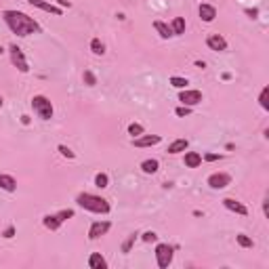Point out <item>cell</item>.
Segmentation results:
<instances>
[{"instance_id":"1","label":"cell","mask_w":269,"mask_h":269,"mask_svg":"<svg viewBox=\"0 0 269 269\" xmlns=\"http://www.w3.org/2000/svg\"><path fill=\"white\" fill-rule=\"evenodd\" d=\"M4 21H7V26L11 28V32L17 34V36H30V34H36L40 32V26L38 21L34 19V17H30L26 13H21V11H4L2 13Z\"/></svg>"},{"instance_id":"2","label":"cell","mask_w":269,"mask_h":269,"mask_svg":"<svg viewBox=\"0 0 269 269\" xmlns=\"http://www.w3.org/2000/svg\"><path fill=\"white\" fill-rule=\"evenodd\" d=\"M78 206L84 210H89V212H97V215H107L109 210H112V206H109V202L105 198H101V195H95V194H89V192H84V194H78Z\"/></svg>"},{"instance_id":"3","label":"cell","mask_w":269,"mask_h":269,"mask_svg":"<svg viewBox=\"0 0 269 269\" xmlns=\"http://www.w3.org/2000/svg\"><path fill=\"white\" fill-rule=\"evenodd\" d=\"M32 107H34V112L38 114V118H42V120H51L53 118V103L48 101V97L36 95L32 99Z\"/></svg>"},{"instance_id":"4","label":"cell","mask_w":269,"mask_h":269,"mask_svg":"<svg viewBox=\"0 0 269 269\" xmlns=\"http://www.w3.org/2000/svg\"><path fill=\"white\" fill-rule=\"evenodd\" d=\"M175 248L170 244H158L156 246V263L160 269H168V265L173 263Z\"/></svg>"},{"instance_id":"5","label":"cell","mask_w":269,"mask_h":269,"mask_svg":"<svg viewBox=\"0 0 269 269\" xmlns=\"http://www.w3.org/2000/svg\"><path fill=\"white\" fill-rule=\"evenodd\" d=\"M9 55H11V61H13V65L17 67V70H19L21 74H28V72H30V65H28L26 55H23L21 48L17 46V45L9 46Z\"/></svg>"},{"instance_id":"6","label":"cell","mask_w":269,"mask_h":269,"mask_svg":"<svg viewBox=\"0 0 269 269\" xmlns=\"http://www.w3.org/2000/svg\"><path fill=\"white\" fill-rule=\"evenodd\" d=\"M179 101L183 103V105H187V107H194V105H198V103H202V93H200V90L183 89L179 93Z\"/></svg>"},{"instance_id":"7","label":"cell","mask_w":269,"mask_h":269,"mask_svg":"<svg viewBox=\"0 0 269 269\" xmlns=\"http://www.w3.org/2000/svg\"><path fill=\"white\" fill-rule=\"evenodd\" d=\"M109 227H112V223H109V221H95L89 227V240H99L101 236L107 234Z\"/></svg>"},{"instance_id":"8","label":"cell","mask_w":269,"mask_h":269,"mask_svg":"<svg viewBox=\"0 0 269 269\" xmlns=\"http://www.w3.org/2000/svg\"><path fill=\"white\" fill-rule=\"evenodd\" d=\"M231 183V177L227 173H215L209 177V185L212 189H225Z\"/></svg>"},{"instance_id":"9","label":"cell","mask_w":269,"mask_h":269,"mask_svg":"<svg viewBox=\"0 0 269 269\" xmlns=\"http://www.w3.org/2000/svg\"><path fill=\"white\" fill-rule=\"evenodd\" d=\"M206 46H209L210 51L221 53V51H227V40H225L223 36H219V34H210L209 38H206Z\"/></svg>"},{"instance_id":"10","label":"cell","mask_w":269,"mask_h":269,"mask_svg":"<svg viewBox=\"0 0 269 269\" xmlns=\"http://www.w3.org/2000/svg\"><path fill=\"white\" fill-rule=\"evenodd\" d=\"M160 143V134H141V137H134L133 145L134 148H151V145Z\"/></svg>"},{"instance_id":"11","label":"cell","mask_w":269,"mask_h":269,"mask_svg":"<svg viewBox=\"0 0 269 269\" xmlns=\"http://www.w3.org/2000/svg\"><path fill=\"white\" fill-rule=\"evenodd\" d=\"M32 7H36V9H40V11H46V13H53V15H63V9L61 7H55L53 2H46V0H28Z\"/></svg>"},{"instance_id":"12","label":"cell","mask_w":269,"mask_h":269,"mask_svg":"<svg viewBox=\"0 0 269 269\" xmlns=\"http://www.w3.org/2000/svg\"><path fill=\"white\" fill-rule=\"evenodd\" d=\"M223 206H225L227 210L236 212V215H242V217H246V215H248V209L242 204V202H238L236 198H225V200H223Z\"/></svg>"},{"instance_id":"13","label":"cell","mask_w":269,"mask_h":269,"mask_svg":"<svg viewBox=\"0 0 269 269\" xmlns=\"http://www.w3.org/2000/svg\"><path fill=\"white\" fill-rule=\"evenodd\" d=\"M198 13H200V19L202 21L210 23V21H215V17H217V9L212 7V4H200Z\"/></svg>"},{"instance_id":"14","label":"cell","mask_w":269,"mask_h":269,"mask_svg":"<svg viewBox=\"0 0 269 269\" xmlns=\"http://www.w3.org/2000/svg\"><path fill=\"white\" fill-rule=\"evenodd\" d=\"M89 267L90 269H107L105 256H103L101 253H93V254L89 256Z\"/></svg>"},{"instance_id":"15","label":"cell","mask_w":269,"mask_h":269,"mask_svg":"<svg viewBox=\"0 0 269 269\" xmlns=\"http://www.w3.org/2000/svg\"><path fill=\"white\" fill-rule=\"evenodd\" d=\"M42 223H45V227H46V229L57 231V229L61 227V223H63V221H61V219H59L57 215H45V217H42Z\"/></svg>"},{"instance_id":"16","label":"cell","mask_w":269,"mask_h":269,"mask_svg":"<svg viewBox=\"0 0 269 269\" xmlns=\"http://www.w3.org/2000/svg\"><path fill=\"white\" fill-rule=\"evenodd\" d=\"M0 189H4V192H15V189H17V181L11 175H2V173H0Z\"/></svg>"},{"instance_id":"17","label":"cell","mask_w":269,"mask_h":269,"mask_svg":"<svg viewBox=\"0 0 269 269\" xmlns=\"http://www.w3.org/2000/svg\"><path fill=\"white\" fill-rule=\"evenodd\" d=\"M187 148H189L187 139H175V141L168 145V154H181V151H185Z\"/></svg>"},{"instance_id":"18","label":"cell","mask_w":269,"mask_h":269,"mask_svg":"<svg viewBox=\"0 0 269 269\" xmlns=\"http://www.w3.org/2000/svg\"><path fill=\"white\" fill-rule=\"evenodd\" d=\"M202 164V154H198V151H187L185 154V166L187 168H198Z\"/></svg>"},{"instance_id":"19","label":"cell","mask_w":269,"mask_h":269,"mask_svg":"<svg viewBox=\"0 0 269 269\" xmlns=\"http://www.w3.org/2000/svg\"><path fill=\"white\" fill-rule=\"evenodd\" d=\"M154 28H156V32L160 34V38H164V40H168L170 36H175L173 30H170V26H166L164 21H154Z\"/></svg>"},{"instance_id":"20","label":"cell","mask_w":269,"mask_h":269,"mask_svg":"<svg viewBox=\"0 0 269 269\" xmlns=\"http://www.w3.org/2000/svg\"><path fill=\"white\" fill-rule=\"evenodd\" d=\"M158 168H160L158 160H143L141 162V170L145 175H154V173H158Z\"/></svg>"},{"instance_id":"21","label":"cell","mask_w":269,"mask_h":269,"mask_svg":"<svg viewBox=\"0 0 269 269\" xmlns=\"http://www.w3.org/2000/svg\"><path fill=\"white\" fill-rule=\"evenodd\" d=\"M170 30H173V34H175V36L185 34V19H183V17H175V19H173V26H170Z\"/></svg>"},{"instance_id":"22","label":"cell","mask_w":269,"mask_h":269,"mask_svg":"<svg viewBox=\"0 0 269 269\" xmlns=\"http://www.w3.org/2000/svg\"><path fill=\"white\" fill-rule=\"evenodd\" d=\"M137 236H139V234H131V236H128V238H126L124 242H122V246H120V250H122V253H124V254H128V253H131V250H133V246H134V242H137Z\"/></svg>"},{"instance_id":"23","label":"cell","mask_w":269,"mask_h":269,"mask_svg":"<svg viewBox=\"0 0 269 269\" xmlns=\"http://www.w3.org/2000/svg\"><path fill=\"white\" fill-rule=\"evenodd\" d=\"M95 185L99 187V189H105L109 185V177L105 173H97L95 175Z\"/></svg>"},{"instance_id":"24","label":"cell","mask_w":269,"mask_h":269,"mask_svg":"<svg viewBox=\"0 0 269 269\" xmlns=\"http://www.w3.org/2000/svg\"><path fill=\"white\" fill-rule=\"evenodd\" d=\"M90 51H93L95 55H103L105 53V46H103V42L99 38H93L90 40Z\"/></svg>"},{"instance_id":"25","label":"cell","mask_w":269,"mask_h":269,"mask_svg":"<svg viewBox=\"0 0 269 269\" xmlns=\"http://www.w3.org/2000/svg\"><path fill=\"white\" fill-rule=\"evenodd\" d=\"M170 84H173L175 89H179V90H183V89H187V78H181V76H173L170 78Z\"/></svg>"},{"instance_id":"26","label":"cell","mask_w":269,"mask_h":269,"mask_svg":"<svg viewBox=\"0 0 269 269\" xmlns=\"http://www.w3.org/2000/svg\"><path fill=\"white\" fill-rule=\"evenodd\" d=\"M236 240H238V244H240L242 248H253V238H248L246 234H238Z\"/></svg>"},{"instance_id":"27","label":"cell","mask_w":269,"mask_h":269,"mask_svg":"<svg viewBox=\"0 0 269 269\" xmlns=\"http://www.w3.org/2000/svg\"><path fill=\"white\" fill-rule=\"evenodd\" d=\"M267 97H269V87H263L261 97H259V103H261V107L265 109V112H269V101H267Z\"/></svg>"},{"instance_id":"28","label":"cell","mask_w":269,"mask_h":269,"mask_svg":"<svg viewBox=\"0 0 269 269\" xmlns=\"http://www.w3.org/2000/svg\"><path fill=\"white\" fill-rule=\"evenodd\" d=\"M145 128L141 124H137V122H133V124H128V134H133V137H141Z\"/></svg>"},{"instance_id":"29","label":"cell","mask_w":269,"mask_h":269,"mask_svg":"<svg viewBox=\"0 0 269 269\" xmlns=\"http://www.w3.org/2000/svg\"><path fill=\"white\" fill-rule=\"evenodd\" d=\"M82 78H84V82H87L89 87H95V84H97V78H95V74H93V72H89V70L84 72V76H82Z\"/></svg>"},{"instance_id":"30","label":"cell","mask_w":269,"mask_h":269,"mask_svg":"<svg viewBox=\"0 0 269 269\" xmlns=\"http://www.w3.org/2000/svg\"><path fill=\"white\" fill-rule=\"evenodd\" d=\"M57 149L61 151V156H63V158H70V160H74V158H76V154H74V151H72L70 148H65V145H59Z\"/></svg>"},{"instance_id":"31","label":"cell","mask_w":269,"mask_h":269,"mask_svg":"<svg viewBox=\"0 0 269 269\" xmlns=\"http://www.w3.org/2000/svg\"><path fill=\"white\" fill-rule=\"evenodd\" d=\"M175 114L179 116V118H185V116L192 114V107H187V105H179V107L175 109Z\"/></svg>"},{"instance_id":"32","label":"cell","mask_w":269,"mask_h":269,"mask_svg":"<svg viewBox=\"0 0 269 269\" xmlns=\"http://www.w3.org/2000/svg\"><path fill=\"white\" fill-rule=\"evenodd\" d=\"M57 217L61 219V221H65V219H72V217H74V210H72V209H65V210H59V212H57Z\"/></svg>"},{"instance_id":"33","label":"cell","mask_w":269,"mask_h":269,"mask_svg":"<svg viewBox=\"0 0 269 269\" xmlns=\"http://www.w3.org/2000/svg\"><path fill=\"white\" fill-rule=\"evenodd\" d=\"M141 238H143V242H156L158 240V236L154 234V231H145Z\"/></svg>"},{"instance_id":"34","label":"cell","mask_w":269,"mask_h":269,"mask_svg":"<svg viewBox=\"0 0 269 269\" xmlns=\"http://www.w3.org/2000/svg\"><path fill=\"white\" fill-rule=\"evenodd\" d=\"M13 236H15V227H13V225H9V227L2 231V238H7V240H11Z\"/></svg>"},{"instance_id":"35","label":"cell","mask_w":269,"mask_h":269,"mask_svg":"<svg viewBox=\"0 0 269 269\" xmlns=\"http://www.w3.org/2000/svg\"><path fill=\"white\" fill-rule=\"evenodd\" d=\"M204 160L206 162H217V160H221V154H204Z\"/></svg>"},{"instance_id":"36","label":"cell","mask_w":269,"mask_h":269,"mask_svg":"<svg viewBox=\"0 0 269 269\" xmlns=\"http://www.w3.org/2000/svg\"><path fill=\"white\" fill-rule=\"evenodd\" d=\"M244 13H246V15L250 17V19H256V15H259V9H246Z\"/></svg>"},{"instance_id":"37","label":"cell","mask_w":269,"mask_h":269,"mask_svg":"<svg viewBox=\"0 0 269 269\" xmlns=\"http://www.w3.org/2000/svg\"><path fill=\"white\" fill-rule=\"evenodd\" d=\"M57 2H59V7H63V9H70V7H72L67 0H57Z\"/></svg>"},{"instance_id":"38","label":"cell","mask_w":269,"mask_h":269,"mask_svg":"<svg viewBox=\"0 0 269 269\" xmlns=\"http://www.w3.org/2000/svg\"><path fill=\"white\" fill-rule=\"evenodd\" d=\"M195 67H202V70H204L206 63H204V61H195Z\"/></svg>"},{"instance_id":"39","label":"cell","mask_w":269,"mask_h":269,"mask_svg":"<svg viewBox=\"0 0 269 269\" xmlns=\"http://www.w3.org/2000/svg\"><path fill=\"white\" fill-rule=\"evenodd\" d=\"M21 122L23 124H30V116H21Z\"/></svg>"}]
</instances>
